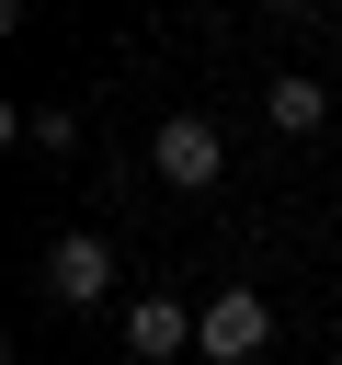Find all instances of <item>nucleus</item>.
<instances>
[{
  "label": "nucleus",
  "instance_id": "obj_5",
  "mask_svg": "<svg viewBox=\"0 0 342 365\" xmlns=\"http://www.w3.org/2000/svg\"><path fill=\"white\" fill-rule=\"evenodd\" d=\"M262 103H274V125H285V137H308V125H319V114H331V91H319V80H308V68H285V80H274V91H262Z\"/></svg>",
  "mask_w": 342,
  "mask_h": 365
},
{
  "label": "nucleus",
  "instance_id": "obj_4",
  "mask_svg": "<svg viewBox=\"0 0 342 365\" xmlns=\"http://www.w3.org/2000/svg\"><path fill=\"white\" fill-rule=\"evenodd\" d=\"M125 342H137V354H182V342H194V319H182L171 297H137V308H125Z\"/></svg>",
  "mask_w": 342,
  "mask_h": 365
},
{
  "label": "nucleus",
  "instance_id": "obj_1",
  "mask_svg": "<svg viewBox=\"0 0 342 365\" xmlns=\"http://www.w3.org/2000/svg\"><path fill=\"white\" fill-rule=\"evenodd\" d=\"M262 342H274V308H262L251 285H217V297L194 308V354H205V365H251Z\"/></svg>",
  "mask_w": 342,
  "mask_h": 365
},
{
  "label": "nucleus",
  "instance_id": "obj_6",
  "mask_svg": "<svg viewBox=\"0 0 342 365\" xmlns=\"http://www.w3.org/2000/svg\"><path fill=\"white\" fill-rule=\"evenodd\" d=\"M23 125V148H80V114L68 103H34V114H11Z\"/></svg>",
  "mask_w": 342,
  "mask_h": 365
},
{
  "label": "nucleus",
  "instance_id": "obj_2",
  "mask_svg": "<svg viewBox=\"0 0 342 365\" xmlns=\"http://www.w3.org/2000/svg\"><path fill=\"white\" fill-rule=\"evenodd\" d=\"M148 171H160L171 194H205V182L228 171V137H217L205 114H160V137H148Z\"/></svg>",
  "mask_w": 342,
  "mask_h": 365
},
{
  "label": "nucleus",
  "instance_id": "obj_3",
  "mask_svg": "<svg viewBox=\"0 0 342 365\" xmlns=\"http://www.w3.org/2000/svg\"><path fill=\"white\" fill-rule=\"evenodd\" d=\"M103 285H114V251H103L91 228H68V240L46 251V297H57V308H91Z\"/></svg>",
  "mask_w": 342,
  "mask_h": 365
}]
</instances>
